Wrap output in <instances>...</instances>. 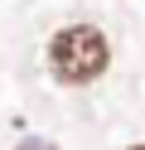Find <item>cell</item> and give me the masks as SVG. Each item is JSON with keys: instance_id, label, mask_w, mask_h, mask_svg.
Wrapping results in <instances>:
<instances>
[{"instance_id": "cell-1", "label": "cell", "mask_w": 145, "mask_h": 150, "mask_svg": "<svg viewBox=\"0 0 145 150\" xmlns=\"http://www.w3.org/2000/svg\"><path fill=\"white\" fill-rule=\"evenodd\" d=\"M111 68V39L97 24H63L48 39V73L63 87H92Z\"/></svg>"}, {"instance_id": "cell-2", "label": "cell", "mask_w": 145, "mask_h": 150, "mask_svg": "<svg viewBox=\"0 0 145 150\" xmlns=\"http://www.w3.org/2000/svg\"><path fill=\"white\" fill-rule=\"evenodd\" d=\"M19 150H58V145H53V140H44V136H24V140H19Z\"/></svg>"}, {"instance_id": "cell-3", "label": "cell", "mask_w": 145, "mask_h": 150, "mask_svg": "<svg viewBox=\"0 0 145 150\" xmlns=\"http://www.w3.org/2000/svg\"><path fill=\"white\" fill-rule=\"evenodd\" d=\"M131 150H145V140H135V145H131Z\"/></svg>"}]
</instances>
